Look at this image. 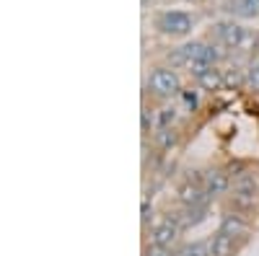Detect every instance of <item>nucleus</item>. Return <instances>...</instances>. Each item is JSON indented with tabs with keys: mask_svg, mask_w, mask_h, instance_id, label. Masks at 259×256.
Wrapping results in <instances>:
<instances>
[{
	"mask_svg": "<svg viewBox=\"0 0 259 256\" xmlns=\"http://www.w3.org/2000/svg\"><path fill=\"white\" fill-rule=\"evenodd\" d=\"M184 101L192 106V109H194V106H197V98H194V93H184Z\"/></svg>",
	"mask_w": 259,
	"mask_h": 256,
	"instance_id": "19",
	"label": "nucleus"
},
{
	"mask_svg": "<svg viewBox=\"0 0 259 256\" xmlns=\"http://www.w3.org/2000/svg\"><path fill=\"white\" fill-rule=\"evenodd\" d=\"M241 16H259V0H239Z\"/></svg>",
	"mask_w": 259,
	"mask_h": 256,
	"instance_id": "14",
	"label": "nucleus"
},
{
	"mask_svg": "<svg viewBox=\"0 0 259 256\" xmlns=\"http://www.w3.org/2000/svg\"><path fill=\"white\" fill-rule=\"evenodd\" d=\"M233 191H236L233 199L239 202V204H251L254 197H256V181L251 176L241 174L239 179H236V184H233Z\"/></svg>",
	"mask_w": 259,
	"mask_h": 256,
	"instance_id": "5",
	"label": "nucleus"
},
{
	"mask_svg": "<svg viewBox=\"0 0 259 256\" xmlns=\"http://www.w3.org/2000/svg\"><path fill=\"white\" fill-rule=\"evenodd\" d=\"M244 83V73L239 68H231L226 75H223V85H228V88H239V85Z\"/></svg>",
	"mask_w": 259,
	"mask_h": 256,
	"instance_id": "13",
	"label": "nucleus"
},
{
	"mask_svg": "<svg viewBox=\"0 0 259 256\" xmlns=\"http://www.w3.org/2000/svg\"><path fill=\"white\" fill-rule=\"evenodd\" d=\"M244 230H246V223L239 215H226L218 233H223V236H228V238H236V236H244Z\"/></svg>",
	"mask_w": 259,
	"mask_h": 256,
	"instance_id": "9",
	"label": "nucleus"
},
{
	"mask_svg": "<svg viewBox=\"0 0 259 256\" xmlns=\"http://www.w3.org/2000/svg\"><path fill=\"white\" fill-rule=\"evenodd\" d=\"M145 256H177V253H171V248H163V246H148Z\"/></svg>",
	"mask_w": 259,
	"mask_h": 256,
	"instance_id": "16",
	"label": "nucleus"
},
{
	"mask_svg": "<svg viewBox=\"0 0 259 256\" xmlns=\"http://www.w3.org/2000/svg\"><path fill=\"white\" fill-rule=\"evenodd\" d=\"M158 142H161L163 147H171V145H174V135H171L168 130H161V132H158Z\"/></svg>",
	"mask_w": 259,
	"mask_h": 256,
	"instance_id": "18",
	"label": "nucleus"
},
{
	"mask_svg": "<svg viewBox=\"0 0 259 256\" xmlns=\"http://www.w3.org/2000/svg\"><path fill=\"white\" fill-rule=\"evenodd\" d=\"M150 238H153V246H163V248H171L174 246V241L179 238V225L171 223V220H163L153 228V233H150Z\"/></svg>",
	"mask_w": 259,
	"mask_h": 256,
	"instance_id": "3",
	"label": "nucleus"
},
{
	"mask_svg": "<svg viewBox=\"0 0 259 256\" xmlns=\"http://www.w3.org/2000/svg\"><path fill=\"white\" fill-rule=\"evenodd\" d=\"M228 176L223 174V171H210V174L205 176V189L207 194H223V191L228 189Z\"/></svg>",
	"mask_w": 259,
	"mask_h": 256,
	"instance_id": "8",
	"label": "nucleus"
},
{
	"mask_svg": "<svg viewBox=\"0 0 259 256\" xmlns=\"http://www.w3.org/2000/svg\"><path fill=\"white\" fill-rule=\"evenodd\" d=\"M246 85H249L251 91L259 93V62H254V65L249 68V73H246Z\"/></svg>",
	"mask_w": 259,
	"mask_h": 256,
	"instance_id": "15",
	"label": "nucleus"
},
{
	"mask_svg": "<svg viewBox=\"0 0 259 256\" xmlns=\"http://www.w3.org/2000/svg\"><path fill=\"white\" fill-rule=\"evenodd\" d=\"M197 83H200L202 91H218L221 85H223V73L212 65V68H207V70H202L197 75Z\"/></svg>",
	"mask_w": 259,
	"mask_h": 256,
	"instance_id": "7",
	"label": "nucleus"
},
{
	"mask_svg": "<svg viewBox=\"0 0 259 256\" xmlns=\"http://www.w3.org/2000/svg\"><path fill=\"white\" fill-rule=\"evenodd\" d=\"M231 248H233V238L218 233L212 241H210V256H231Z\"/></svg>",
	"mask_w": 259,
	"mask_h": 256,
	"instance_id": "10",
	"label": "nucleus"
},
{
	"mask_svg": "<svg viewBox=\"0 0 259 256\" xmlns=\"http://www.w3.org/2000/svg\"><path fill=\"white\" fill-rule=\"evenodd\" d=\"M156 24H158V29H161L163 34L184 36V34H189V29H192V18H189L187 13H182V11H166V13L158 16Z\"/></svg>",
	"mask_w": 259,
	"mask_h": 256,
	"instance_id": "1",
	"label": "nucleus"
},
{
	"mask_svg": "<svg viewBox=\"0 0 259 256\" xmlns=\"http://www.w3.org/2000/svg\"><path fill=\"white\" fill-rule=\"evenodd\" d=\"M174 119H177V112L174 109H163L161 112V127H163V130H166V124H171Z\"/></svg>",
	"mask_w": 259,
	"mask_h": 256,
	"instance_id": "17",
	"label": "nucleus"
},
{
	"mask_svg": "<svg viewBox=\"0 0 259 256\" xmlns=\"http://www.w3.org/2000/svg\"><path fill=\"white\" fill-rule=\"evenodd\" d=\"M218 36H221V41L226 47H241L244 44V36H246V31L239 26V24H221L218 26Z\"/></svg>",
	"mask_w": 259,
	"mask_h": 256,
	"instance_id": "6",
	"label": "nucleus"
},
{
	"mask_svg": "<svg viewBox=\"0 0 259 256\" xmlns=\"http://www.w3.org/2000/svg\"><path fill=\"white\" fill-rule=\"evenodd\" d=\"M177 256H210V246H205V243H187V246H182V251Z\"/></svg>",
	"mask_w": 259,
	"mask_h": 256,
	"instance_id": "12",
	"label": "nucleus"
},
{
	"mask_svg": "<svg viewBox=\"0 0 259 256\" xmlns=\"http://www.w3.org/2000/svg\"><path fill=\"white\" fill-rule=\"evenodd\" d=\"M148 85L158 96H174V93H179V75L168 68H158V70H153Z\"/></svg>",
	"mask_w": 259,
	"mask_h": 256,
	"instance_id": "2",
	"label": "nucleus"
},
{
	"mask_svg": "<svg viewBox=\"0 0 259 256\" xmlns=\"http://www.w3.org/2000/svg\"><path fill=\"white\" fill-rule=\"evenodd\" d=\"M205 199H207V189H202L200 184H182L179 186V202L184 207H205Z\"/></svg>",
	"mask_w": 259,
	"mask_h": 256,
	"instance_id": "4",
	"label": "nucleus"
},
{
	"mask_svg": "<svg viewBox=\"0 0 259 256\" xmlns=\"http://www.w3.org/2000/svg\"><path fill=\"white\" fill-rule=\"evenodd\" d=\"M148 218H150V207L148 202H143V223H148Z\"/></svg>",
	"mask_w": 259,
	"mask_h": 256,
	"instance_id": "20",
	"label": "nucleus"
},
{
	"mask_svg": "<svg viewBox=\"0 0 259 256\" xmlns=\"http://www.w3.org/2000/svg\"><path fill=\"white\" fill-rule=\"evenodd\" d=\"M202 218H205V210H202V207H187V210L182 212V218L177 220V225L189 228V225H197Z\"/></svg>",
	"mask_w": 259,
	"mask_h": 256,
	"instance_id": "11",
	"label": "nucleus"
}]
</instances>
